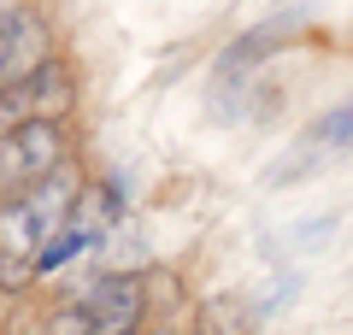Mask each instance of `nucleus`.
<instances>
[{
	"label": "nucleus",
	"mask_w": 353,
	"mask_h": 335,
	"mask_svg": "<svg viewBox=\"0 0 353 335\" xmlns=\"http://www.w3.org/2000/svg\"><path fill=\"white\" fill-rule=\"evenodd\" d=\"M12 148H18V165H24V183H41V176H53L65 165V136H59V124H48V118L12 130Z\"/></svg>",
	"instance_id": "423d86ee"
},
{
	"label": "nucleus",
	"mask_w": 353,
	"mask_h": 335,
	"mask_svg": "<svg viewBox=\"0 0 353 335\" xmlns=\"http://www.w3.org/2000/svg\"><path fill=\"white\" fill-rule=\"evenodd\" d=\"M148 335H176V329H148Z\"/></svg>",
	"instance_id": "f8f14e48"
},
{
	"label": "nucleus",
	"mask_w": 353,
	"mask_h": 335,
	"mask_svg": "<svg viewBox=\"0 0 353 335\" xmlns=\"http://www.w3.org/2000/svg\"><path fill=\"white\" fill-rule=\"evenodd\" d=\"M77 106V77L65 59H48L36 77H24V83L0 88V136H12V130L36 124V118H48V124H59L65 112Z\"/></svg>",
	"instance_id": "f257e3e1"
},
{
	"label": "nucleus",
	"mask_w": 353,
	"mask_h": 335,
	"mask_svg": "<svg viewBox=\"0 0 353 335\" xmlns=\"http://www.w3.org/2000/svg\"><path fill=\"white\" fill-rule=\"evenodd\" d=\"M48 59H53L48 18H41L36 6H24L12 24L0 30V88H12V83H24V77H36Z\"/></svg>",
	"instance_id": "7ed1b4c3"
},
{
	"label": "nucleus",
	"mask_w": 353,
	"mask_h": 335,
	"mask_svg": "<svg viewBox=\"0 0 353 335\" xmlns=\"http://www.w3.org/2000/svg\"><path fill=\"white\" fill-rule=\"evenodd\" d=\"M18 12H24V0H0V30L12 24V18H18Z\"/></svg>",
	"instance_id": "9b49d317"
},
{
	"label": "nucleus",
	"mask_w": 353,
	"mask_h": 335,
	"mask_svg": "<svg viewBox=\"0 0 353 335\" xmlns=\"http://www.w3.org/2000/svg\"><path fill=\"white\" fill-rule=\"evenodd\" d=\"M18 200H24V212H30V223H36V236H41V241L59 236L65 218L77 212V171H71V165H59L53 176L30 183V194H18Z\"/></svg>",
	"instance_id": "20e7f679"
},
{
	"label": "nucleus",
	"mask_w": 353,
	"mask_h": 335,
	"mask_svg": "<svg viewBox=\"0 0 353 335\" xmlns=\"http://www.w3.org/2000/svg\"><path fill=\"white\" fill-rule=\"evenodd\" d=\"M83 306H88V318H94V335H136L141 329V312H148V300H141V276L136 271L94 276V283L83 288Z\"/></svg>",
	"instance_id": "f03ea898"
},
{
	"label": "nucleus",
	"mask_w": 353,
	"mask_h": 335,
	"mask_svg": "<svg viewBox=\"0 0 353 335\" xmlns=\"http://www.w3.org/2000/svg\"><path fill=\"white\" fill-rule=\"evenodd\" d=\"M306 141H330V148H341V141H353V106H336L330 118H318V124L306 130Z\"/></svg>",
	"instance_id": "9d476101"
},
{
	"label": "nucleus",
	"mask_w": 353,
	"mask_h": 335,
	"mask_svg": "<svg viewBox=\"0 0 353 335\" xmlns=\"http://www.w3.org/2000/svg\"><path fill=\"white\" fill-rule=\"evenodd\" d=\"M294 30H301V12H277V18H265V24H253L248 36H236L224 53H218V77H241V71H253V65L265 59V53H277V41H289Z\"/></svg>",
	"instance_id": "39448f33"
},
{
	"label": "nucleus",
	"mask_w": 353,
	"mask_h": 335,
	"mask_svg": "<svg viewBox=\"0 0 353 335\" xmlns=\"http://www.w3.org/2000/svg\"><path fill=\"white\" fill-rule=\"evenodd\" d=\"M141 300H148L153 312L176 306V300H183V276H176V271H165V265H153V271L141 276Z\"/></svg>",
	"instance_id": "6e6552de"
},
{
	"label": "nucleus",
	"mask_w": 353,
	"mask_h": 335,
	"mask_svg": "<svg viewBox=\"0 0 353 335\" xmlns=\"http://www.w3.org/2000/svg\"><path fill=\"white\" fill-rule=\"evenodd\" d=\"M41 335H94V318H88L83 300H65V306H53V312H48Z\"/></svg>",
	"instance_id": "1a4fd4ad"
},
{
	"label": "nucleus",
	"mask_w": 353,
	"mask_h": 335,
	"mask_svg": "<svg viewBox=\"0 0 353 335\" xmlns=\"http://www.w3.org/2000/svg\"><path fill=\"white\" fill-rule=\"evenodd\" d=\"M101 241H106L101 223H94V230H59V236H48V241H41V253H36V276L65 271V265H71L83 247H101Z\"/></svg>",
	"instance_id": "0eeeda50"
}]
</instances>
